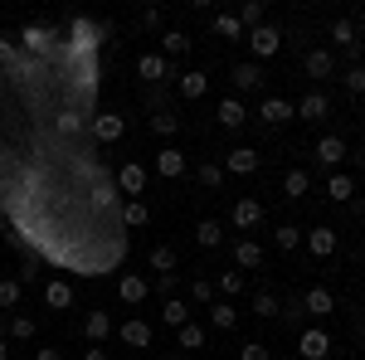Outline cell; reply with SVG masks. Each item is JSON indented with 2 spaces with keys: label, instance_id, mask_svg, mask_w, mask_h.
<instances>
[{
  "label": "cell",
  "instance_id": "obj_1",
  "mask_svg": "<svg viewBox=\"0 0 365 360\" xmlns=\"http://www.w3.org/2000/svg\"><path fill=\"white\" fill-rule=\"evenodd\" d=\"M297 356L302 360H327L331 356V336H327V326H302V336H297Z\"/></svg>",
  "mask_w": 365,
  "mask_h": 360
},
{
  "label": "cell",
  "instance_id": "obj_2",
  "mask_svg": "<svg viewBox=\"0 0 365 360\" xmlns=\"http://www.w3.org/2000/svg\"><path fill=\"white\" fill-rule=\"evenodd\" d=\"M127 137V117L122 112H98L93 117V141L98 146H113V141H122Z\"/></svg>",
  "mask_w": 365,
  "mask_h": 360
},
{
  "label": "cell",
  "instance_id": "obj_3",
  "mask_svg": "<svg viewBox=\"0 0 365 360\" xmlns=\"http://www.w3.org/2000/svg\"><path fill=\"white\" fill-rule=\"evenodd\" d=\"M346 156H351V146H346V137H336V132H331V137H322V141H317V151H312V161H317V166H327V170H336Z\"/></svg>",
  "mask_w": 365,
  "mask_h": 360
},
{
  "label": "cell",
  "instance_id": "obj_4",
  "mask_svg": "<svg viewBox=\"0 0 365 360\" xmlns=\"http://www.w3.org/2000/svg\"><path fill=\"white\" fill-rule=\"evenodd\" d=\"M249 49H253V58H273V54L282 49V29H278V25L249 29Z\"/></svg>",
  "mask_w": 365,
  "mask_h": 360
},
{
  "label": "cell",
  "instance_id": "obj_5",
  "mask_svg": "<svg viewBox=\"0 0 365 360\" xmlns=\"http://www.w3.org/2000/svg\"><path fill=\"white\" fill-rule=\"evenodd\" d=\"M185 170H190V161H185L180 146H161V151H156V175H161V180H180Z\"/></svg>",
  "mask_w": 365,
  "mask_h": 360
},
{
  "label": "cell",
  "instance_id": "obj_6",
  "mask_svg": "<svg viewBox=\"0 0 365 360\" xmlns=\"http://www.w3.org/2000/svg\"><path fill=\"white\" fill-rule=\"evenodd\" d=\"M229 224H234V229H258V224H263V200H253V195L234 200V210H229Z\"/></svg>",
  "mask_w": 365,
  "mask_h": 360
},
{
  "label": "cell",
  "instance_id": "obj_7",
  "mask_svg": "<svg viewBox=\"0 0 365 360\" xmlns=\"http://www.w3.org/2000/svg\"><path fill=\"white\" fill-rule=\"evenodd\" d=\"M117 297H122L127 307H141L146 297H151V282H146L141 273H117Z\"/></svg>",
  "mask_w": 365,
  "mask_h": 360
},
{
  "label": "cell",
  "instance_id": "obj_8",
  "mask_svg": "<svg viewBox=\"0 0 365 360\" xmlns=\"http://www.w3.org/2000/svg\"><path fill=\"white\" fill-rule=\"evenodd\" d=\"M117 341H122V346H132V351H146V346L156 341V331H151V322L132 317V322H122V326H117Z\"/></svg>",
  "mask_w": 365,
  "mask_h": 360
},
{
  "label": "cell",
  "instance_id": "obj_9",
  "mask_svg": "<svg viewBox=\"0 0 365 360\" xmlns=\"http://www.w3.org/2000/svg\"><path fill=\"white\" fill-rule=\"evenodd\" d=\"M137 78L146 88H161L170 78V63H166V54H141L137 58Z\"/></svg>",
  "mask_w": 365,
  "mask_h": 360
},
{
  "label": "cell",
  "instance_id": "obj_10",
  "mask_svg": "<svg viewBox=\"0 0 365 360\" xmlns=\"http://www.w3.org/2000/svg\"><path fill=\"white\" fill-rule=\"evenodd\" d=\"M146 180H151V170L141 166V161H122V166H117V190L122 195H141Z\"/></svg>",
  "mask_w": 365,
  "mask_h": 360
},
{
  "label": "cell",
  "instance_id": "obj_11",
  "mask_svg": "<svg viewBox=\"0 0 365 360\" xmlns=\"http://www.w3.org/2000/svg\"><path fill=\"white\" fill-rule=\"evenodd\" d=\"M263 258H268V253H263V244H258V239H234V268H239V273L263 268Z\"/></svg>",
  "mask_w": 365,
  "mask_h": 360
},
{
  "label": "cell",
  "instance_id": "obj_12",
  "mask_svg": "<svg viewBox=\"0 0 365 360\" xmlns=\"http://www.w3.org/2000/svg\"><path fill=\"white\" fill-rule=\"evenodd\" d=\"M302 312L317 317V322L331 317V312H336V292H331V287H307V292H302Z\"/></svg>",
  "mask_w": 365,
  "mask_h": 360
},
{
  "label": "cell",
  "instance_id": "obj_13",
  "mask_svg": "<svg viewBox=\"0 0 365 360\" xmlns=\"http://www.w3.org/2000/svg\"><path fill=\"white\" fill-rule=\"evenodd\" d=\"M258 166H263V156H258L253 146H234L225 156V170H234V175H253Z\"/></svg>",
  "mask_w": 365,
  "mask_h": 360
},
{
  "label": "cell",
  "instance_id": "obj_14",
  "mask_svg": "<svg viewBox=\"0 0 365 360\" xmlns=\"http://www.w3.org/2000/svg\"><path fill=\"white\" fill-rule=\"evenodd\" d=\"M302 239H307V249H312V258H331V253H336V229H327V224H317V229H312V234H302Z\"/></svg>",
  "mask_w": 365,
  "mask_h": 360
},
{
  "label": "cell",
  "instance_id": "obj_15",
  "mask_svg": "<svg viewBox=\"0 0 365 360\" xmlns=\"http://www.w3.org/2000/svg\"><path fill=\"white\" fill-rule=\"evenodd\" d=\"M331 44H341L346 54H351V63H356V54H361V39H356V20H331Z\"/></svg>",
  "mask_w": 365,
  "mask_h": 360
},
{
  "label": "cell",
  "instance_id": "obj_16",
  "mask_svg": "<svg viewBox=\"0 0 365 360\" xmlns=\"http://www.w3.org/2000/svg\"><path fill=\"white\" fill-rule=\"evenodd\" d=\"M229 83H234V93H258V88H263V68H258V63H234Z\"/></svg>",
  "mask_w": 365,
  "mask_h": 360
},
{
  "label": "cell",
  "instance_id": "obj_17",
  "mask_svg": "<svg viewBox=\"0 0 365 360\" xmlns=\"http://www.w3.org/2000/svg\"><path fill=\"white\" fill-rule=\"evenodd\" d=\"M292 108H297V117H302V122H327L331 98H327V93H307V98H302V103H292Z\"/></svg>",
  "mask_w": 365,
  "mask_h": 360
},
{
  "label": "cell",
  "instance_id": "obj_18",
  "mask_svg": "<svg viewBox=\"0 0 365 360\" xmlns=\"http://www.w3.org/2000/svg\"><path fill=\"white\" fill-rule=\"evenodd\" d=\"M215 122H220V127H229V132H239V127L249 122V108H244L239 98H225V103L215 108Z\"/></svg>",
  "mask_w": 365,
  "mask_h": 360
},
{
  "label": "cell",
  "instance_id": "obj_19",
  "mask_svg": "<svg viewBox=\"0 0 365 360\" xmlns=\"http://www.w3.org/2000/svg\"><path fill=\"white\" fill-rule=\"evenodd\" d=\"M258 117H263L268 127H282V122H292V117H297V108H292L287 98H263V108H258Z\"/></svg>",
  "mask_w": 365,
  "mask_h": 360
},
{
  "label": "cell",
  "instance_id": "obj_20",
  "mask_svg": "<svg viewBox=\"0 0 365 360\" xmlns=\"http://www.w3.org/2000/svg\"><path fill=\"white\" fill-rule=\"evenodd\" d=\"M302 68H307L312 78H331L336 73V58H331V49H307L302 54Z\"/></svg>",
  "mask_w": 365,
  "mask_h": 360
},
{
  "label": "cell",
  "instance_id": "obj_21",
  "mask_svg": "<svg viewBox=\"0 0 365 360\" xmlns=\"http://www.w3.org/2000/svg\"><path fill=\"white\" fill-rule=\"evenodd\" d=\"M327 200H336V205H351V200H356V180H351L346 170H331V175H327Z\"/></svg>",
  "mask_w": 365,
  "mask_h": 360
},
{
  "label": "cell",
  "instance_id": "obj_22",
  "mask_svg": "<svg viewBox=\"0 0 365 360\" xmlns=\"http://www.w3.org/2000/svg\"><path fill=\"white\" fill-rule=\"evenodd\" d=\"M44 307H49V312H68V307H73V287H68L63 277L44 282Z\"/></svg>",
  "mask_w": 365,
  "mask_h": 360
},
{
  "label": "cell",
  "instance_id": "obj_23",
  "mask_svg": "<svg viewBox=\"0 0 365 360\" xmlns=\"http://www.w3.org/2000/svg\"><path fill=\"white\" fill-rule=\"evenodd\" d=\"M175 93H180L185 103H200V98L210 93V78H205L200 68H190V73H180V83H175Z\"/></svg>",
  "mask_w": 365,
  "mask_h": 360
},
{
  "label": "cell",
  "instance_id": "obj_24",
  "mask_svg": "<svg viewBox=\"0 0 365 360\" xmlns=\"http://www.w3.org/2000/svg\"><path fill=\"white\" fill-rule=\"evenodd\" d=\"M146 127H151L156 137H175V132H180V117H175V108H151Z\"/></svg>",
  "mask_w": 365,
  "mask_h": 360
},
{
  "label": "cell",
  "instance_id": "obj_25",
  "mask_svg": "<svg viewBox=\"0 0 365 360\" xmlns=\"http://www.w3.org/2000/svg\"><path fill=\"white\" fill-rule=\"evenodd\" d=\"M83 336L93 341V346L108 341V336H113V317H108V312H88V317H83Z\"/></svg>",
  "mask_w": 365,
  "mask_h": 360
},
{
  "label": "cell",
  "instance_id": "obj_26",
  "mask_svg": "<svg viewBox=\"0 0 365 360\" xmlns=\"http://www.w3.org/2000/svg\"><path fill=\"white\" fill-rule=\"evenodd\" d=\"M205 341H210V331H205L200 322H185V326L175 331V346H180V351H205Z\"/></svg>",
  "mask_w": 365,
  "mask_h": 360
},
{
  "label": "cell",
  "instance_id": "obj_27",
  "mask_svg": "<svg viewBox=\"0 0 365 360\" xmlns=\"http://www.w3.org/2000/svg\"><path fill=\"white\" fill-rule=\"evenodd\" d=\"M195 244L200 249H220V244H225V224L220 220H200L195 224Z\"/></svg>",
  "mask_w": 365,
  "mask_h": 360
},
{
  "label": "cell",
  "instance_id": "obj_28",
  "mask_svg": "<svg viewBox=\"0 0 365 360\" xmlns=\"http://www.w3.org/2000/svg\"><path fill=\"white\" fill-rule=\"evenodd\" d=\"M205 312H210V326H215V331H234V326H239L234 302H215V307H205Z\"/></svg>",
  "mask_w": 365,
  "mask_h": 360
},
{
  "label": "cell",
  "instance_id": "obj_29",
  "mask_svg": "<svg viewBox=\"0 0 365 360\" xmlns=\"http://www.w3.org/2000/svg\"><path fill=\"white\" fill-rule=\"evenodd\" d=\"M312 190V170H287V175H282V195H287V200H302V195Z\"/></svg>",
  "mask_w": 365,
  "mask_h": 360
},
{
  "label": "cell",
  "instance_id": "obj_30",
  "mask_svg": "<svg viewBox=\"0 0 365 360\" xmlns=\"http://www.w3.org/2000/svg\"><path fill=\"white\" fill-rule=\"evenodd\" d=\"M161 322L180 331V326L190 322V302H180V297H166V307H161Z\"/></svg>",
  "mask_w": 365,
  "mask_h": 360
},
{
  "label": "cell",
  "instance_id": "obj_31",
  "mask_svg": "<svg viewBox=\"0 0 365 360\" xmlns=\"http://www.w3.org/2000/svg\"><path fill=\"white\" fill-rule=\"evenodd\" d=\"M210 29H215L220 39H249V29L239 25V15H215V20H210Z\"/></svg>",
  "mask_w": 365,
  "mask_h": 360
},
{
  "label": "cell",
  "instance_id": "obj_32",
  "mask_svg": "<svg viewBox=\"0 0 365 360\" xmlns=\"http://www.w3.org/2000/svg\"><path fill=\"white\" fill-rule=\"evenodd\" d=\"M161 49H166V58L190 54V34H185V29H166V34H161Z\"/></svg>",
  "mask_w": 365,
  "mask_h": 360
},
{
  "label": "cell",
  "instance_id": "obj_33",
  "mask_svg": "<svg viewBox=\"0 0 365 360\" xmlns=\"http://www.w3.org/2000/svg\"><path fill=\"white\" fill-rule=\"evenodd\" d=\"M25 297V287H20V277H0V312H15Z\"/></svg>",
  "mask_w": 365,
  "mask_h": 360
},
{
  "label": "cell",
  "instance_id": "obj_34",
  "mask_svg": "<svg viewBox=\"0 0 365 360\" xmlns=\"http://www.w3.org/2000/svg\"><path fill=\"white\" fill-rule=\"evenodd\" d=\"M273 244H278L282 253L302 249V229H297V224H278V229H273Z\"/></svg>",
  "mask_w": 365,
  "mask_h": 360
},
{
  "label": "cell",
  "instance_id": "obj_35",
  "mask_svg": "<svg viewBox=\"0 0 365 360\" xmlns=\"http://www.w3.org/2000/svg\"><path fill=\"white\" fill-rule=\"evenodd\" d=\"M190 302H195V307H215V302H220V292H215L210 277H195V282H190Z\"/></svg>",
  "mask_w": 365,
  "mask_h": 360
},
{
  "label": "cell",
  "instance_id": "obj_36",
  "mask_svg": "<svg viewBox=\"0 0 365 360\" xmlns=\"http://www.w3.org/2000/svg\"><path fill=\"white\" fill-rule=\"evenodd\" d=\"M146 220H151V210H146L141 200H127V205H122V229H141Z\"/></svg>",
  "mask_w": 365,
  "mask_h": 360
},
{
  "label": "cell",
  "instance_id": "obj_37",
  "mask_svg": "<svg viewBox=\"0 0 365 360\" xmlns=\"http://www.w3.org/2000/svg\"><path fill=\"white\" fill-rule=\"evenodd\" d=\"M151 273H161V277H170V273H175V249L156 244V249H151Z\"/></svg>",
  "mask_w": 365,
  "mask_h": 360
},
{
  "label": "cell",
  "instance_id": "obj_38",
  "mask_svg": "<svg viewBox=\"0 0 365 360\" xmlns=\"http://www.w3.org/2000/svg\"><path fill=\"white\" fill-rule=\"evenodd\" d=\"M239 25H244V29H258V25H268V10H263V0H249V5L239 10Z\"/></svg>",
  "mask_w": 365,
  "mask_h": 360
},
{
  "label": "cell",
  "instance_id": "obj_39",
  "mask_svg": "<svg viewBox=\"0 0 365 360\" xmlns=\"http://www.w3.org/2000/svg\"><path fill=\"white\" fill-rule=\"evenodd\" d=\"M195 180L205 185V190H220V185H225V166H215V161H205V166H195Z\"/></svg>",
  "mask_w": 365,
  "mask_h": 360
},
{
  "label": "cell",
  "instance_id": "obj_40",
  "mask_svg": "<svg viewBox=\"0 0 365 360\" xmlns=\"http://www.w3.org/2000/svg\"><path fill=\"white\" fill-rule=\"evenodd\" d=\"M278 312H282V302L273 292H258V297H253V317H278Z\"/></svg>",
  "mask_w": 365,
  "mask_h": 360
},
{
  "label": "cell",
  "instance_id": "obj_41",
  "mask_svg": "<svg viewBox=\"0 0 365 360\" xmlns=\"http://www.w3.org/2000/svg\"><path fill=\"white\" fill-rule=\"evenodd\" d=\"M215 292H225V297H239V292H244V273H220Z\"/></svg>",
  "mask_w": 365,
  "mask_h": 360
},
{
  "label": "cell",
  "instance_id": "obj_42",
  "mask_svg": "<svg viewBox=\"0 0 365 360\" xmlns=\"http://www.w3.org/2000/svg\"><path fill=\"white\" fill-rule=\"evenodd\" d=\"M10 336L15 341H29L34 336V317H10Z\"/></svg>",
  "mask_w": 365,
  "mask_h": 360
},
{
  "label": "cell",
  "instance_id": "obj_43",
  "mask_svg": "<svg viewBox=\"0 0 365 360\" xmlns=\"http://www.w3.org/2000/svg\"><path fill=\"white\" fill-rule=\"evenodd\" d=\"M341 83L351 88V93H365V63H351V68H346V78H341Z\"/></svg>",
  "mask_w": 365,
  "mask_h": 360
},
{
  "label": "cell",
  "instance_id": "obj_44",
  "mask_svg": "<svg viewBox=\"0 0 365 360\" xmlns=\"http://www.w3.org/2000/svg\"><path fill=\"white\" fill-rule=\"evenodd\" d=\"M137 20H141V29H161V25H166V10H161V5H151V10H141Z\"/></svg>",
  "mask_w": 365,
  "mask_h": 360
},
{
  "label": "cell",
  "instance_id": "obj_45",
  "mask_svg": "<svg viewBox=\"0 0 365 360\" xmlns=\"http://www.w3.org/2000/svg\"><path fill=\"white\" fill-rule=\"evenodd\" d=\"M239 360H273V351H268L263 341H249V346L239 351Z\"/></svg>",
  "mask_w": 365,
  "mask_h": 360
},
{
  "label": "cell",
  "instance_id": "obj_46",
  "mask_svg": "<svg viewBox=\"0 0 365 360\" xmlns=\"http://www.w3.org/2000/svg\"><path fill=\"white\" fill-rule=\"evenodd\" d=\"M278 317H282V322H302V297H292V302L282 307Z\"/></svg>",
  "mask_w": 365,
  "mask_h": 360
},
{
  "label": "cell",
  "instance_id": "obj_47",
  "mask_svg": "<svg viewBox=\"0 0 365 360\" xmlns=\"http://www.w3.org/2000/svg\"><path fill=\"white\" fill-rule=\"evenodd\" d=\"M175 287H180V277L170 273V277H156V292H161V297H175Z\"/></svg>",
  "mask_w": 365,
  "mask_h": 360
},
{
  "label": "cell",
  "instance_id": "obj_48",
  "mask_svg": "<svg viewBox=\"0 0 365 360\" xmlns=\"http://www.w3.org/2000/svg\"><path fill=\"white\" fill-rule=\"evenodd\" d=\"M34 360H63V356H58V351H49V346H44V351H34Z\"/></svg>",
  "mask_w": 365,
  "mask_h": 360
},
{
  "label": "cell",
  "instance_id": "obj_49",
  "mask_svg": "<svg viewBox=\"0 0 365 360\" xmlns=\"http://www.w3.org/2000/svg\"><path fill=\"white\" fill-rule=\"evenodd\" d=\"M83 360H108V351H98V346H93V351H83Z\"/></svg>",
  "mask_w": 365,
  "mask_h": 360
},
{
  "label": "cell",
  "instance_id": "obj_50",
  "mask_svg": "<svg viewBox=\"0 0 365 360\" xmlns=\"http://www.w3.org/2000/svg\"><path fill=\"white\" fill-rule=\"evenodd\" d=\"M351 156H356V166H365V146H356V151H351Z\"/></svg>",
  "mask_w": 365,
  "mask_h": 360
},
{
  "label": "cell",
  "instance_id": "obj_51",
  "mask_svg": "<svg viewBox=\"0 0 365 360\" xmlns=\"http://www.w3.org/2000/svg\"><path fill=\"white\" fill-rule=\"evenodd\" d=\"M0 360H10V351H5V341H0Z\"/></svg>",
  "mask_w": 365,
  "mask_h": 360
},
{
  "label": "cell",
  "instance_id": "obj_52",
  "mask_svg": "<svg viewBox=\"0 0 365 360\" xmlns=\"http://www.w3.org/2000/svg\"><path fill=\"white\" fill-rule=\"evenodd\" d=\"M0 326H5V312H0Z\"/></svg>",
  "mask_w": 365,
  "mask_h": 360
},
{
  "label": "cell",
  "instance_id": "obj_53",
  "mask_svg": "<svg viewBox=\"0 0 365 360\" xmlns=\"http://www.w3.org/2000/svg\"><path fill=\"white\" fill-rule=\"evenodd\" d=\"M170 360H185V356H170Z\"/></svg>",
  "mask_w": 365,
  "mask_h": 360
},
{
  "label": "cell",
  "instance_id": "obj_54",
  "mask_svg": "<svg viewBox=\"0 0 365 360\" xmlns=\"http://www.w3.org/2000/svg\"><path fill=\"white\" fill-rule=\"evenodd\" d=\"M361 253H365V239H361Z\"/></svg>",
  "mask_w": 365,
  "mask_h": 360
},
{
  "label": "cell",
  "instance_id": "obj_55",
  "mask_svg": "<svg viewBox=\"0 0 365 360\" xmlns=\"http://www.w3.org/2000/svg\"><path fill=\"white\" fill-rule=\"evenodd\" d=\"M361 317H365V312H361Z\"/></svg>",
  "mask_w": 365,
  "mask_h": 360
}]
</instances>
